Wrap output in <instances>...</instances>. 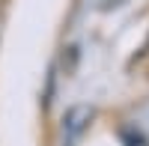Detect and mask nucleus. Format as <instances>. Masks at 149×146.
<instances>
[{
  "mask_svg": "<svg viewBox=\"0 0 149 146\" xmlns=\"http://www.w3.org/2000/svg\"><path fill=\"white\" fill-rule=\"evenodd\" d=\"M122 3V0H107V6H119Z\"/></svg>",
  "mask_w": 149,
  "mask_h": 146,
  "instance_id": "f257e3e1",
  "label": "nucleus"
}]
</instances>
